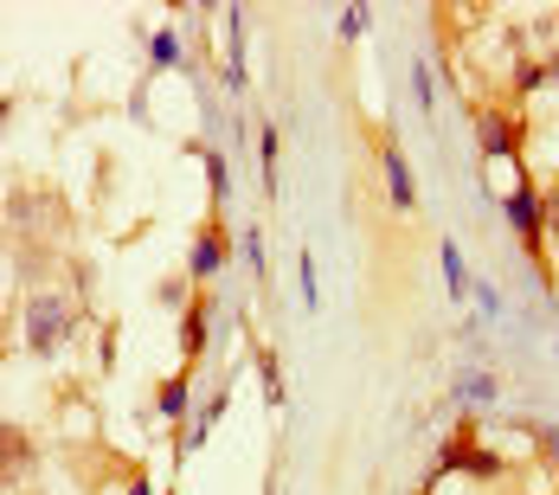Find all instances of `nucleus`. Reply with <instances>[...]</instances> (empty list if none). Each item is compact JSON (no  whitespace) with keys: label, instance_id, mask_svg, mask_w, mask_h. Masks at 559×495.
Wrapping results in <instances>:
<instances>
[{"label":"nucleus","instance_id":"6","mask_svg":"<svg viewBox=\"0 0 559 495\" xmlns=\"http://www.w3.org/2000/svg\"><path fill=\"white\" fill-rule=\"evenodd\" d=\"M373 155H380V174H386L392 213H418V180H412V167H405V155H399V142H392L386 122H380V135H373Z\"/></svg>","mask_w":559,"mask_h":495},{"label":"nucleus","instance_id":"15","mask_svg":"<svg viewBox=\"0 0 559 495\" xmlns=\"http://www.w3.org/2000/svg\"><path fill=\"white\" fill-rule=\"evenodd\" d=\"M0 438H7V483H20V476L33 470V438H26L20 425H7Z\"/></svg>","mask_w":559,"mask_h":495},{"label":"nucleus","instance_id":"16","mask_svg":"<svg viewBox=\"0 0 559 495\" xmlns=\"http://www.w3.org/2000/svg\"><path fill=\"white\" fill-rule=\"evenodd\" d=\"M521 432H527V444H534V457H547V463L559 470V425H540V419H527Z\"/></svg>","mask_w":559,"mask_h":495},{"label":"nucleus","instance_id":"3","mask_svg":"<svg viewBox=\"0 0 559 495\" xmlns=\"http://www.w3.org/2000/svg\"><path fill=\"white\" fill-rule=\"evenodd\" d=\"M527 142H534L527 110H514V104H476V155L483 162H514L527 174Z\"/></svg>","mask_w":559,"mask_h":495},{"label":"nucleus","instance_id":"23","mask_svg":"<svg viewBox=\"0 0 559 495\" xmlns=\"http://www.w3.org/2000/svg\"><path fill=\"white\" fill-rule=\"evenodd\" d=\"M547 238H559V187H547Z\"/></svg>","mask_w":559,"mask_h":495},{"label":"nucleus","instance_id":"7","mask_svg":"<svg viewBox=\"0 0 559 495\" xmlns=\"http://www.w3.org/2000/svg\"><path fill=\"white\" fill-rule=\"evenodd\" d=\"M213 316H219V296H213V290H200V296L180 309V367H200V361H206Z\"/></svg>","mask_w":559,"mask_h":495},{"label":"nucleus","instance_id":"21","mask_svg":"<svg viewBox=\"0 0 559 495\" xmlns=\"http://www.w3.org/2000/svg\"><path fill=\"white\" fill-rule=\"evenodd\" d=\"M245 258H251V276L264 283V232H245Z\"/></svg>","mask_w":559,"mask_h":495},{"label":"nucleus","instance_id":"22","mask_svg":"<svg viewBox=\"0 0 559 495\" xmlns=\"http://www.w3.org/2000/svg\"><path fill=\"white\" fill-rule=\"evenodd\" d=\"M296 271H302V303H309V309H316V303H322V296H316V258H309V251H302V258H296Z\"/></svg>","mask_w":559,"mask_h":495},{"label":"nucleus","instance_id":"13","mask_svg":"<svg viewBox=\"0 0 559 495\" xmlns=\"http://www.w3.org/2000/svg\"><path fill=\"white\" fill-rule=\"evenodd\" d=\"M193 296H200V283H193L187 271H180V276H174V271H168V276H155V303H162V309H174V316H180Z\"/></svg>","mask_w":559,"mask_h":495},{"label":"nucleus","instance_id":"24","mask_svg":"<svg viewBox=\"0 0 559 495\" xmlns=\"http://www.w3.org/2000/svg\"><path fill=\"white\" fill-rule=\"evenodd\" d=\"M122 495H155V483H148V470H135V476H129V490Z\"/></svg>","mask_w":559,"mask_h":495},{"label":"nucleus","instance_id":"11","mask_svg":"<svg viewBox=\"0 0 559 495\" xmlns=\"http://www.w3.org/2000/svg\"><path fill=\"white\" fill-rule=\"evenodd\" d=\"M534 91H547V58H521V64H514L508 104H514V110H527V97H534Z\"/></svg>","mask_w":559,"mask_h":495},{"label":"nucleus","instance_id":"14","mask_svg":"<svg viewBox=\"0 0 559 495\" xmlns=\"http://www.w3.org/2000/svg\"><path fill=\"white\" fill-rule=\"evenodd\" d=\"M258 167H264V200H277V122H258Z\"/></svg>","mask_w":559,"mask_h":495},{"label":"nucleus","instance_id":"1","mask_svg":"<svg viewBox=\"0 0 559 495\" xmlns=\"http://www.w3.org/2000/svg\"><path fill=\"white\" fill-rule=\"evenodd\" d=\"M444 476H469V483H502L508 476V457L496 450V444H483V419H476V412H463V419L444 432L425 483H444Z\"/></svg>","mask_w":559,"mask_h":495},{"label":"nucleus","instance_id":"17","mask_svg":"<svg viewBox=\"0 0 559 495\" xmlns=\"http://www.w3.org/2000/svg\"><path fill=\"white\" fill-rule=\"evenodd\" d=\"M456 399H463V412H476V405H489V399H496V374H469V380L456 386Z\"/></svg>","mask_w":559,"mask_h":495},{"label":"nucleus","instance_id":"4","mask_svg":"<svg viewBox=\"0 0 559 495\" xmlns=\"http://www.w3.org/2000/svg\"><path fill=\"white\" fill-rule=\"evenodd\" d=\"M231 258H238V245H231V225L225 213H206V220L193 225V251H187V276L200 283V290H213V276L231 271Z\"/></svg>","mask_w":559,"mask_h":495},{"label":"nucleus","instance_id":"25","mask_svg":"<svg viewBox=\"0 0 559 495\" xmlns=\"http://www.w3.org/2000/svg\"><path fill=\"white\" fill-rule=\"evenodd\" d=\"M547 84H559V52H547Z\"/></svg>","mask_w":559,"mask_h":495},{"label":"nucleus","instance_id":"5","mask_svg":"<svg viewBox=\"0 0 559 495\" xmlns=\"http://www.w3.org/2000/svg\"><path fill=\"white\" fill-rule=\"evenodd\" d=\"M193 380H200V367H174V374H162L155 392H148L155 419H168L174 438H187V425H193Z\"/></svg>","mask_w":559,"mask_h":495},{"label":"nucleus","instance_id":"18","mask_svg":"<svg viewBox=\"0 0 559 495\" xmlns=\"http://www.w3.org/2000/svg\"><path fill=\"white\" fill-rule=\"evenodd\" d=\"M438 251H444V276H450V296H463V290H476V276L463 271V258H456V245H438Z\"/></svg>","mask_w":559,"mask_h":495},{"label":"nucleus","instance_id":"8","mask_svg":"<svg viewBox=\"0 0 559 495\" xmlns=\"http://www.w3.org/2000/svg\"><path fill=\"white\" fill-rule=\"evenodd\" d=\"M187 155H200L206 162V213H225V200H231V167L213 142H187Z\"/></svg>","mask_w":559,"mask_h":495},{"label":"nucleus","instance_id":"20","mask_svg":"<svg viewBox=\"0 0 559 495\" xmlns=\"http://www.w3.org/2000/svg\"><path fill=\"white\" fill-rule=\"evenodd\" d=\"M367 26H373V7H347V13H341V39H347V46H354V39H360V33H367Z\"/></svg>","mask_w":559,"mask_h":495},{"label":"nucleus","instance_id":"2","mask_svg":"<svg viewBox=\"0 0 559 495\" xmlns=\"http://www.w3.org/2000/svg\"><path fill=\"white\" fill-rule=\"evenodd\" d=\"M84 329V309L71 303V290H33L26 296V354L33 361H52L64 341H78Z\"/></svg>","mask_w":559,"mask_h":495},{"label":"nucleus","instance_id":"9","mask_svg":"<svg viewBox=\"0 0 559 495\" xmlns=\"http://www.w3.org/2000/svg\"><path fill=\"white\" fill-rule=\"evenodd\" d=\"M225 46H231L225 91H245V7H225Z\"/></svg>","mask_w":559,"mask_h":495},{"label":"nucleus","instance_id":"26","mask_svg":"<svg viewBox=\"0 0 559 495\" xmlns=\"http://www.w3.org/2000/svg\"><path fill=\"white\" fill-rule=\"evenodd\" d=\"M514 495H554V490H514Z\"/></svg>","mask_w":559,"mask_h":495},{"label":"nucleus","instance_id":"19","mask_svg":"<svg viewBox=\"0 0 559 495\" xmlns=\"http://www.w3.org/2000/svg\"><path fill=\"white\" fill-rule=\"evenodd\" d=\"M412 91H418V110L431 116V104H438V78H431V64H425V58L412 64Z\"/></svg>","mask_w":559,"mask_h":495},{"label":"nucleus","instance_id":"10","mask_svg":"<svg viewBox=\"0 0 559 495\" xmlns=\"http://www.w3.org/2000/svg\"><path fill=\"white\" fill-rule=\"evenodd\" d=\"M180 58H187V39H180V26H155V33H148V71L162 78V71H174Z\"/></svg>","mask_w":559,"mask_h":495},{"label":"nucleus","instance_id":"12","mask_svg":"<svg viewBox=\"0 0 559 495\" xmlns=\"http://www.w3.org/2000/svg\"><path fill=\"white\" fill-rule=\"evenodd\" d=\"M251 361H258V374H264V405H271V412H283V399H289V386H283V367H277V354H271L264 341H251Z\"/></svg>","mask_w":559,"mask_h":495}]
</instances>
